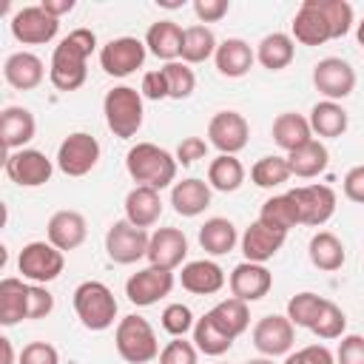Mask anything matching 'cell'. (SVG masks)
<instances>
[{
  "label": "cell",
  "instance_id": "obj_1",
  "mask_svg": "<svg viewBox=\"0 0 364 364\" xmlns=\"http://www.w3.org/2000/svg\"><path fill=\"white\" fill-rule=\"evenodd\" d=\"M97 48V37L91 28H74L68 31L51 54L48 80L57 91H77L88 77V57Z\"/></svg>",
  "mask_w": 364,
  "mask_h": 364
},
{
  "label": "cell",
  "instance_id": "obj_2",
  "mask_svg": "<svg viewBox=\"0 0 364 364\" xmlns=\"http://www.w3.org/2000/svg\"><path fill=\"white\" fill-rule=\"evenodd\" d=\"M176 156L168 154L165 148L154 145V142H136L128 154H125V171L136 185L162 191V188H173L176 179Z\"/></svg>",
  "mask_w": 364,
  "mask_h": 364
},
{
  "label": "cell",
  "instance_id": "obj_3",
  "mask_svg": "<svg viewBox=\"0 0 364 364\" xmlns=\"http://www.w3.org/2000/svg\"><path fill=\"white\" fill-rule=\"evenodd\" d=\"M74 313L85 330L100 333V330H108L114 324L117 299H114L108 284L88 279V282L77 284V290H74Z\"/></svg>",
  "mask_w": 364,
  "mask_h": 364
},
{
  "label": "cell",
  "instance_id": "obj_4",
  "mask_svg": "<svg viewBox=\"0 0 364 364\" xmlns=\"http://www.w3.org/2000/svg\"><path fill=\"white\" fill-rule=\"evenodd\" d=\"M114 344L122 361L128 364H148L154 358H159V341L154 327L148 324V318L131 313L122 316L117 330H114Z\"/></svg>",
  "mask_w": 364,
  "mask_h": 364
},
{
  "label": "cell",
  "instance_id": "obj_5",
  "mask_svg": "<svg viewBox=\"0 0 364 364\" xmlns=\"http://www.w3.org/2000/svg\"><path fill=\"white\" fill-rule=\"evenodd\" d=\"M102 114H105V125L111 128L114 136L119 139H131L136 136V131L142 128V94L131 85H117L105 94L102 100Z\"/></svg>",
  "mask_w": 364,
  "mask_h": 364
},
{
  "label": "cell",
  "instance_id": "obj_6",
  "mask_svg": "<svg viewBox=\"0 0 364 364\" xmlns=\"http://www.w3.org/2000/svg\"><path fill=\"white\" fill-rule=\"evenodd\" d=\"M65 267L63 250H57L51 242H28L17 256V270L31 284H48L54 282Z\"/></svg>",
  "mask_w": 364,
  "mask_h": 364
},
{
  "label": "cell",
  "instance_id": "obj_7",
  "mask_svg": "<svg viewBox=\"0 0 364 364\" xmlns=\"http://www.w3.org/2000/svg\"><path fill=\"white\" fill-rule=\"evenodd\" d=\"M151 233L145 228L131 225L128 219H117L105 233V253L114 264H134L148 256Z\"/></svg>",
  "mask_w": 364,
  "mask_h": 364
},
{
  "label": "cell",
  "instance_id": "obj_8",
  "mask_svg": "<svg viewBox=\"0 0 364 364\" xmlns=\"http://www.w3.org/2000/svg\"><path fill=\"white\" fill-rule=\"evenodd\" d=\"M97 162H100V142L85 131L68 134L57 148V168L65 176H85L97 168Z\"/></svg>",
  "mask_w": 364,
  "mask_h": 364
},
{
  "label": "cell",
  "instance_id": "obj_9",
  "mask_svg": "<svg viewBox=\"0 0 364 364\" xmlns=\"http://www.w3.org/2000/svg\"><path fill=\"white\" fill-rule=\"evenodd\" d=\"M313 85L324 100H344L355 88V68L341 57H324L313 65Z\"/></svg>",
  "mask_w": 364,
  "mask_h": 364
},
{
  "label": "cell",
  "instance_id": "obj_10",
  "mask_svg": "<svg viewBox=\"0 0 364 364\" xmlns=\"http://www.w3.org/2000/svg\"><path fill=\"white\" fill-rule=\"evenodd\" d=\"M145 40L136 37H114L100 48V65L111 77H128L145 63Z\"/></svg>",
  "mask_w": 364,
  "mask_h": 364
},
{
  "label": "cell",
  "instance_id": "obj_11",
  "mask_svg": "<svg viewBox=\"0 0 364 364\" xmlns=\"http://www.w3.org/2000/svg\"><path fill=\"white\" fill-rule=\"evenodd\" d=\"M6 173L20 188H40V185H46L51 179L54 162L43 151L20 148V151H11L6 156Z\"/></svg>",
  "mask_w": 364,
  "mask_h": 364
},
{
  "label": "cell",
  "instance_id": "obj_12",
  "mask_svg": "<svg viewBox=\"0 0 364 364\" xmlns=\"http://www.w3.org/2000/svg\"><path fill=\"white\" fill-rule=\"evenodd\" d=\"M11 34L23 46H43L51 43L60 31V20L51 17L43 6H26L11 17Z\"/></svg>",
  "mask_w": 364,
  "mask_h": 364
},
{
  "label": "cell",
  "instance_id": "obj_13",
  "mask_svg": "<svg viewBox=\"0 0 364 364\" xmlns=\"http://www.w3.org/2000/svg\"><path fill=\"white\" fill-rule=\"evenodd\" d=\"M171 290H173V270H162V267H154V264L136 270L125 282V296L136 307H151L159 299H165Z\"/></svg>",
  "mask_w": 364,
  "mask_h": 364
},
{
  "label": "cell",
  "instance_id": "obj_14",
  "mask_svg": "<svg viewBox=\"0 0 364 364\" xmlns=\"http://www.w3.org/2000/svg\"><path fill=\"white\" fill-rule=\"evenodd\" d=\"M250 136V125L239 111H216L208 122V142L219 151V154H230L236 156Z\"/></svg>",
  "mask_w": 364,
  "mask_h": 364
},
{
  "label": "cell",
  "instance_id": "obj_15",
  "mask_svg": "<svg viewBox=\"0 0 364 364\" xmlns=\"http://www.w3.org/2000/svg\"><path fill=\"white\" fill-rule=\"evenodd\" d=\"M290 196L299 208V225L321 228L336 213V191L330 185H301L293 188Z\"/></svg>",
  "mask_w": 364,
  "mask_h": 364
},
{
  "label": "cell",
  "instance_id": "obj_16",
  "mask_svg": "<svg viewBox=\"0 0 364 364\" xmlns=\"http://www.w3.org/2000/svg\"><path fill=\"white\" fill-rule=\"evenodd\" d=\"M296 338V327L287 316H264L256 321L253 327V347L264 355V358H276V355H287Z\"/></svg>",
  "mask_w": 364,
  "mask_h": 364
},
{
  "label": "cell",
  "instance_id": "obj_17",
  "mask_svg": "<svg viewBox=\"0 0 364 364\" xmlns=\"http://www.w3.org/2000/svg\"><path fill=\"white\" fill-rule=\"evenodd\" d=\"M188 256V239L179 228H159L148 242V264L162 270H176Z\"/></svg>",
  "mask_w": 364,
  "mask_h": 364
},
{
  "label": "cell",
  "instance_id": "obj_18",
  "mask_svg": "<svg viewBox=\"0 0 364 364\" xmlns=\"http://www.w3.org/2000/svg\"><path fill=\"white\" fill-rule=\"evenodd\" d=\"M228 284H230L233 299H242V301H259V299H264V296L270 293V287H273V276H270V270H267L264 264L242 262V264L233 267Z\"/></svg>",
  "mask_w": 364,
  "mask_h": 364
},
{
  "label": "cell",
  "instance_id": "obj_19",
  "mask_svg": "<svg viewBox=\"0 0 364 364\" xmlns=\"http://www.w3.org/2000/svg\"><path fill=\"white\" fill-rule=\"evenodd\" d=\"M46 233H48V242L57 247V250H77L85 236H88V222L80 210H57L51 213L48 225H46Z\"/></svg>",
  "mask_w": 364,
  "mask_h": 364
},
{
  "label": "cell",
  "instance_id": "obj_20",
  "mask_svg": "<svg viewBox=\"0 0 364 364\" xmlns=\"http://www.w3.org/2000/svg\"><path fill=\"white\" fill-rule=\"evenodd\" d=\"M293 40L301 46H324L327 40H333L330 23L316 0H301L299 11L293 14Z\"/></svg>",
  "mask_w": 364,
  "mask_h": 364
},
{
  "label": "cell",
  "instance_id": "obj_21",
  "mask_svg": "<svg viewBox=\"0 0 364 364\" xmlns=\"http://www.w3.org/2000/svg\"><path fill=\"white\" fill-rule=\"evenodd\" d=\"M284 239H287V233H279V230H273V228L262 225L259 219H256V222H250V225L245 228L242 239H239V242H242V253H245V262H256V264H264L267 259H273V256L282 250Z\"/></svg>",
  "mask_w": 364,
  "mask_h": 364
},
{
  "label": "cell",
  "instance_id": "obj_22",
  "mask_svg": "<svg viewBox=\"0 0 364 364\" xmlns=\"http://www.w3.org/2000/svg\"><path fill=\"white\" fill-rule=\"evenodd\" d=\"M34 134H37V119H34V114L28 108H23V105L3 108V114H0V136H3V145H6L9 154L26 148L34 139Z\"/></svg>",
  "mask_w": 364,
  "mask_h": 364
},
{
  "label": "cell",
  "instance_id": "obj_23",
  "mask_svg": "<svg viewBox=\"0 0 364 364\" xmlns=\"http://www.w3.org/2000/svg\"><path fill=\"white\" fill-rule=\"evenodd\" d=\"M3 77L17 91H34L46 77V65L31 51H14L3 63Z\"/></svg>",
  "mask_w": 364,
  "mask_h": 364
},
{
  "label": "cell",
  "instance_id": "obj_24",
  "mask_svg": "<svg viewBox=\"0 0 364 364\" xmlns=\"http://www.w3.org/2000/svg\"><path fill=\"white\" fill-rule=\"evenodd\" d=\"M213 63H216V71H219L222 77L239 80V77H245V74L253 68V63H256V51H253L245 40H239V37H228V40H222V43L216 46Z\"/></svg>",
  "mask_w": 364,
  "mask_h": 364
},
{
  "label": "cell",
  "instance_id": "obj_25",
  "mask_svg": "<svg viewBox=\"0 0 364 364\" xmlns=\"http://www.w3.org/2000/svg\"><path fill=\"white\" fill-rule=\"evenodd\" d=\"M179 282L193 296H210V293H219L225 287V270L210 259H196V262H188L182 267Z\"/></svg>",
  "mask_w": 364,
  "mask_h": 364
},
{
  "label": "cell",
  "instance_id": "obj_26",
  "mask_svg": "<svg viewBox=\"0 0 364 364\" xmlns=\"http://www.w3.org/2000/svg\"><path fill=\"white\" fill-rule=\"evenodd\" d=\"M270 134H273V142H276L282 151H287V154H293V151L304 148L310 139H316V136H313V128H310V119L301 117V114H296V111L279 114V117L273 119Z\"/></svg>",
  "mask_w": 364,
  "mask_h": 364
},
{
  "label": "cell",
  "instance_id": "obj_27",
  "mask_svg": "<svg viewBox=\"0 0 364 364\" xmlns=\"http://www.w3.org/2000/svg\"><path fill=\"white\" fill-rule=\"evenodd\" d=\"M162 216V199H159V191L154 188H145V185H136L128 191L125 196V219L136 228H151L156 225Z\"/></svg>",
  "mask_w": 364,
  "mask_h": 364
},
{
  "label": "cell",
  "instance_id": "obj_28",
  "mask_svg": "<svg viewBox=\"0 0 364 364\" xmlns=\"http://www.w3.org/2000/svg\"><path fill=\"white\" fill-rule=\"evenodd\" d=\"M182 37H185V28H179V23L173 20H159L148 28L145 34V48L165 60V63H176L179 54H182Z\"/></svg>",
  "mask_w": 364,
  "mask_h": 364
},
{
  "label": "cell",
  "instance_id": "obj_29",
  "mask_svg": "<svg viewBox=\"0 0 364 364\" xmlns=\"http://www.w3.org/2000/svg\"><path fill=\"white\" fill-rule=\"evenodd\" d=\"M28 287L23 279L6 276L0 282V324L14 327L23 318H28Z\"/></svg>",
  "mask_w": 364,
  "mask_h": 364
},
{
  "label": "cell",
  "instance_id": "obj_30",
  "mask_svg": "<svg viewBox=\"0 0 364 364\" xmlns=\"http://www.w3.org/2000/svg\"><path fill=\"white\" fill-rule=\"evenodd\" d=\"M171 205L179 216H199L208 205H210V185L191 176V179H182V182H173L171 188Z\"/></svg>",
  "mask_w": 364,
  "mask_h": 364
},
{
  "label": "cell",
  "instance_id": "obj_31",
  "mask_svg": "<svg viewBox=\"0 0 364 364\" xmlns=\"http://www.w3.org/2000/svg\"><path fill=\"white\" fill-rule=\"evenodd\" d=\"M307 119H310L313 134L321 136V139H336V136H341V134L347 131V125H350L347 111L341 108V102H333V100L316 102V105L310 108V117H307Z\"/></svg>",
  "mask_w": 364,
  "mask_h": 364
},
{
  "label": "cell",
  "instance_id": "obj_32",
  "mask_svg": "<svg viewBox=\"0 0 364 364\" xmlns=\"http://www.w3.org/2000/svg\"><path fill=\"white\" fill-rule=\"evenodd\" d=\"M296 57V40L284 31H273L267 37H262V43L256 46V60L262 63V68L267 71H282L293 63Z\"/></svg>",
  "mask_w": 364,
  "mask_h": 364
},
{
  "label": "cell",
  "instance_id": "obj_33",
  "mask_svg": "<svg viewBox=\"0 0 364 364\" xmlns=\"http://www.w3.org/2000/svg\"><path fill=\"white\" fill-rule=\"evenodd\" d=\"M307 256H310L313 267H318L324 273H333V270H338L344 264L347 250H344V245H341V239L336 233L318 230V233H313V239L307 245Z\"/></svg>",
  "mask_w": 364,
  "mask_h": 364
},
{
  "label": "cell",
  "instance_id": "obj_34",
  "mask_svg": "<svg viewBox=\"0 0 364 364\" xmlns=\"http://www.w3.org/2000/svg\"><path fill=\"white\" fill-rule=\"evenodd\" d=\"M239 242V233H236V225L225 216H213L208 219L202 228H199V245L205 253L210 256H225L236 247Z\"/></svg>",
  "mask_w": 364,
  "mask_h": 364
},
{
  "label": "cell",
  "instance_id": "obj_35",
  "mask_svg": "<svg viewBox=\"0 0 364 364\" xmlns=\"http://www.w3.org/2000/svg\"><path fill=\"white\" fill-rule=\"evenodd\" d=\"M287 162H290V173L299 176V179H313L318 173H324L327 162H330V151L321 139H310L304 148L287 154Z\"/></svg>",
  "mask_w": 364,
  "mask_h": 364
},
{
  "label": "cell",
  "instance_id": "obj_36",
  "mask_svg": "<svg viewBox=\"0 0 364 364\" xmlns=\"http://www.w3.org/2000/svg\"><path fill=\"white\" fill-rule=\"evenodd\" d=\"M208 316L213 318V324L225 333V336H230V338H239L245 330H247V324H250V310H247V301H242V299H225V301H219V304H213L210 310H208Z\"/></svg>",
  "mask_w": 364,
  "mask_h": 364
},
{
  "label": "cell",
  "instance_id": "obj_37",
  "mask_svg": "<svg viewBox=\"0 0 364 364\" xmlns=\"http://www.w3.org/2000/svg\"><path fill=\"white\" fill-rule=\"evenodd\" d=\"M259 222L279 230V233H287L290 228H296L299 225V208H296V199L290 196V191L264 199V205L259 210Z\"/></svg>",
  "mask_w": 364,
  "mask_h": 364
},
{
  "label": "cell",
  "instance_id": "obj_38",
  "mask_svg": "<svg viewBox=\"0 0 364 364\" xmlns=\"http://www.w3.org/2000/svg\"><path fill=\"white\" fill-rule=\"evenodd\" d=\"M245 182V165L230 156V154H219L216 159H210L208 165V185L213 191H222V193H233L239 191Z\"/></svg>",
  "mask_w": 364,
  "mask_h": 364
},
{
  "label": "cell",
  "instance_id": "obj_39",
  "mask_svg": "<svg viewBox=\"0 0 364 364\" xmlns=\"http://www.w3.org/2000/svg\"><path fill=\"white\" fill-rule=\"evenodd\" d=\"M216 37L208 26L196 23V26H188L185 28V37H182V54L179 60L188 63V65H196V63H205L216 54Z\"/></svg>",
  "mask_w": 364,
  "mask_h": 364
},
{
  "label": "cell",
  "instance_id": "obj_40",
  "mask_svg": "<svg viewBox=\"0 0 364 364\" xmlns=\"http://www.w3.org/2000/svg\"><path fill=\"white\" fill-rule=\"evenodd\" d=\"M193 344H196V350L205 353V355H222V353H228V350L233 347V338L225 336V333L213 324V318L205 313V316L196 318V324H193Z\"/></svg>",
  "mask_w": 364,
  "mask_h": 364
},
{
  "label": "cell",
  "instance_id": "obj_41",
  "mask_svg": "<svg viewBox=\"0 0 364 364\" xmlns=\"http://www.w3.org/2000/svg\"><path fill=\"white\" fill-rule=\"evenodd\" d=\"M290 176H293V173H290L287 156H276V154L256 159V165L250 168V179H253L256 188H279V185H284Z\"/></svg>",
  "mask_w": 364,
  "mask_h": 364
},
{
  "label": "cell",
  "instance_id": "obj_42",
  "mask_svg": "<svg viewBox=\"0 0 364 364\" xmlns=\"http://www.w3.org/2000/svg\"><path fill=\"white\" fill-rule=\"evenodd\" d=\"M324 301H327V299H321V296H316V293H310V290L296 293V296L287 301V318L293 321V327H307V330H310L313 321L318 318Z\"/></svg>",
  "mask_w": 364,
  "mask_h": 364
},
{
  "label": "cell",
  "instance_id": "obj_43",
  "mask_svg": "<svg viewBox=\"0 0 364 364\" xmlns=\"http://www.w3.org/2000/svg\"><path fill=\"white\" fill-rule=\"evenodd\" d=\"M162 74L168 80V100H188L196 88V74L188 63L176 60V63H165Z\"/></svg>",
  "mask_w": 364,
  "mask_h": 364
},
{
  "label": "cell",
  "instance_id": "obj_44",
  "mask_svg": "<svg viewBox=\"0 0 364 364\" xmlns=\"http://www.w3.org/2000/svg\"><path fill=\"white\" fill-rule=\"evenodd\" d=\"M313 336H318L321 341H333V338H341L344 330H347V316L344 310L336 304V301H324L318 318L313 321Z\"/></svg>",
  "mask_w": 364,
  "mask_h": 364
},
{
  "label": "cell",
  "instance_id": "obj_45",
  "mask_svg": "<svg viewBox=\"0 0 364 364\" xmlns=\"http://www.w3.org/2000/svg\"><path fill=\"white\" fill-rule=\"evenodd\" d=\"M321 14L327 17L330 23V31H333V40L344 37L350 28H353V6L347 0H316Z\"/></svg>",
  "mask_w": 364,
  "mask_h": 364
},
{
  "label": "cell",
  "instance_id": "obj_46",
  "mask_svg": "<svg viewBox=\"0 0 364 364\" xmlns=\"http://www.w3.org/2000/svg\"><path fill=\"white\" fill-rule=\"evenodd\" d=\"M162 330L168 333V336H173V338H182L185 333H191L193 330V324H196V318H193V313H191V307L188 304H182V301H173V304H168L165 310H162Z\"/></svg>",
  "mask_w": 364,
  "mask_h": 364
},
{
  "label": "cell",
  "instance_id": "obj_47",
  "mask_svg": "<svg viewBox=\"0 0 364 364\" xmlns=\"http://www.w3.org/2000/svg\"><path fill=\"white\" fill-rule=\"evenodd\" d=\"M199 350L193 341L185 338H173L159 350V364H196Z\"/></svg>",
  "mask_w": 364,
  "mask_h": 364
},
{
  "label": "cell",
  "instance_id": "obj_48",
  "mask_svg": "<svg viewBox=\"0 0 364 364\" xmlns=\"http://www.w3.org/2000/svg\"><path fill=\"white\" fill-rule=\"evenodd\" d=\"M17 364H60V353L48 341H31L20 350Z\"/></svg>",
  "mask_w": 364,
  "mask_h": 364
},
{
  "label": "cell",
  "instance_id": "obj_49",
  "mask_svg": "<svg viewBox=\"0 0 364 364\" xmlns=\"http://www.w3.org/2000/svg\"><path fill=\"white\" fill-rule=\"evenodd\" d=\"M284 364H336V355L324 344H307L296 353H287Z\"/></svg>",
  "mask_w": 364,
  "mask_h": 364
},
{
  "label": "cell",
  "instance_id": "obj_50",
  "mask_svg": "<svg viewBox=\"0 0 364 364\" xmlns=\"http://www.w3.org/2000/svg\"><path fill=\"white\" fill-rule=\"evenodd\" d=\"M336 364H364V336H341V344L336 350Z\"/></svg>",
  "mask_w": 364,
  "mask_h": 364
},
{
  "label": "cell",
  "instance_id": "obj_51",
  "mask_svg": "<svg viewBox=\"0 0 364 364\" xmlns=\"http://www.w3.org/2000/svg\"><path fill=\"white\" fill-rule=\"evenodd\" d=\"M54 310V296L46 290V284L28 287V318H46Z\"/></svg>",
  "mask_w": 364,
  "mask_h": 364
},
{
  "label": "cell",
  "instance_id": "obj_52",
  "mask_svg": "<svg viewBox=\"0 0 364 364\" xmlns=\"http://www.w3.org/2000/svg\"><path fill=\"white\" fill-rule=\"evenodd\" d=\"M139 94L145 97V100H168V80H165V74H162V68H156V71H145L142 74V85H139Z\"/></svg>",
  "mask_w": 364,
  "mask_h": 364
},
{
  "label": "cell",
  "instance_id": "obj_53",
  "mask_svg": "<svg viewBox=\"0 0 364 364\" xmlns=\"http://www.w3.org/2000/svg\"><path fill=\"white\" fill-rule=\"evenodd\" d=\"M228 9H230L228 0H193V14L202 26L205 23H219L228 14Z\"/></svg>",
  "mask_w": 364,
  "mask_h": 364
},
{
  "label": "cell",
  "instance_id": "obj_54",
  "mask_svg": "<svg viewBox=\"0 0 364 364\" xmlns=\"http://www.w3.org/2000/svg\"><path fill=\"white\" fill-rule=\"evenodd\" d=\"M205 154H208V142L202 139V136H185L182 142H179V148H176V162L179 165H193L196 159H205Z\"/></svg>",
  "mask_w": 364,
  "mask_h": 364
},
{
  "label": "cell",
  "instance_id": "obj_55",
  "mask_svg": "<svg viewBox=\"0 0 364 364\" xmlns=\"http://www.w3.org/2000/svg\"><path fill=\"white\" fill-rule=\"evenodd\" d=\"M344 196L350 202L364 205V165H355L344 173Z\"/></svg>",
  "mask_w": 364,
  "mask_h": 364
},
{
  "label": "cell",
  "instance_id": "obj_56",
  "mask_svg": "<svg viewBox=\"0 0 364 364\" xmlns=\"http://www.w3.org/2000/svg\"><path fill=\"white\" fill-rule=\"evenodd\" d=\"M40 6H43L51 17H57V20H60L63 14H68V11L74 9V0H43Z\"/></svg>",
  "mask_w": 364,
  "mask_h": 364
},
{
  "label": "cell",
  "instance_id": "obj_57",
  "mask_svg": "<svg viewBox=\"0 0 364 364\" xmlns=\"http://www.w3.org/2000/svg\"><path fill=\"white\" fill-rule=\"evenodd\" d=\"M0 350H3V364H14V347H11V338H0Z\"/></svg>",
  "mask_w": 364,
  "mask_h": 364
},
{
  "label": "cell",
  "instance_id": "obj_58",
  "mask_svg": "<svg viewBox=\"0 0 364 364\" xmlns=\"http://www.w3.org/2000/svg\"><path fill=\"white\" fill-rule=\"evenodd\" d=\"M355 40H358V46L364 48V20H361V23L355 26Z\"/></svg>",
  "mask_w": 364,
  "mask_h": 364
},
{
  "label": "cell",
  "instance_id": "obj_59",
  "mask_svg": "<svg viewBox=\"0 0 364 364\" xmlns=\"http://www.w3.org/2000/svg\"><path fill=\"white\" fill-rule=\"evenodd\" d=\"M245 364H273V358H264V355H262V358H250V361H245Z\"/></svg>",
  "mask_w": 364,
  "mask_h": 364
}]
</instances>
